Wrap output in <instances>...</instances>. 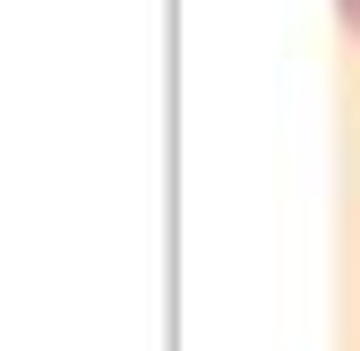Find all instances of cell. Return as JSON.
Wrapping results in <instances>:
<instances>
[{"mask_svg": "<svg viewBox=\"0 0 360 351\" xmlns=\"http://www.w3.org/2000/svg\"><path fill=\"white\" fill-rule=\"evenodd\" d=\"M343 18H352V34H360V0H343Z\"/></svg>", "mask_w": 360, "mask_h": 351, "instance_id": "obj_1", "label": "cell"}]
</instances>
